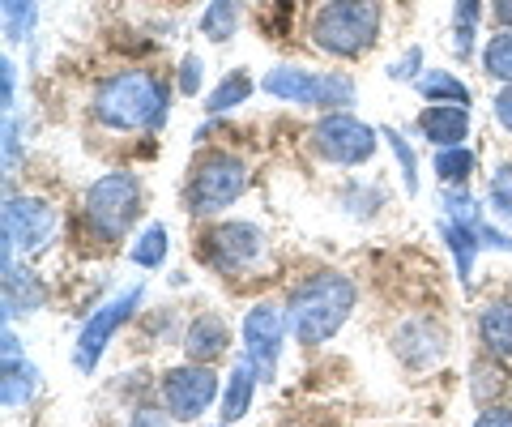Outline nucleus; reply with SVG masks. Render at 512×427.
<instances>
[{
	"label": "nucleus",
	"mask_w": 512,
	"mask_h": 427,
	"mask_svg": "<svg viewBox=\"0 0 512 427\" xmlns=\"http://www.w3.org/2000/svg\"><path fill=\"white\" fill-rule=\"evenodd\" d=\"M350 308H355V282L342 278V274H316L291 295L286 325H291L295 342L320 346L346 325Z\"/></svg>",
	"instance_id": "nucleus-1"
},
{
	"label": "nucleus",
	"mask_w": 512,
	"mask_h": 427,
	"mask_svg": "<svg viewBox=\"0 0 512 427\" xmlns=\"http://www.w3.org/2000/svg\"><path fill=\"white\" fill-rule=\"evenodd\" d=\"M167 112V86L150 73H120L107 77L94 94V116L107 129H154Z\"/></svg>",
	"instance_id": "nucleus-2"
},
{
	"label": "nucleus",
	"mask_w": 512,
	"mask_h": 427,
	"mask_svg": "<svg viewBox=\"0 0 512 427\" xmlns=\"http://www.w3.org/2000/svg\"><path fill=\"white\" fill-rule=\"evenodd\" d=\"M380 35V5L376 0H329L312 18V43L329 56L355 60Z\"/></svg>",
	"instance_id": "nucleus-3"
},
{
	"label": "nucleus",
	"mask_w": 512,
	"mask_h": 427,
	"mask_svg": "<svg viewBox=\"0 0 512 427\" xmlns=\"http://www.w3.org/2000/svg\"><path fill=\"white\" fill-rule=\"evenodd\" d=\"M440 231L448 240V252L457 261V278L461 287H470V274H474V257L478 248H504L512 252V240L504 231H495L491 223H483L478 205L466 193H444V218H440Z\"/></svg>",
	"instance_id": "nucleus-4"
},
{
	"label": "nucleus",
	"mask_w": 512,
	"mask_h": 427,
	"mask_svg": "<svg viewBox=\"0 0 512 427\" xmlns=\"http://www.w3.org/2000/svg\"><path fill=\"white\" fill-rule=\"evenodd\" d=\"M141 214V184L128 171H111V176L94 180L86 193V223L99 240H120Z\"/></svg>",
	"instance_id": "nucleus-5"
},
{
	"label": "nucleus",
	"mask_w": 512,
	"mask_h": 427,
	"mask_svg": "<svg viewBox=\"0 0 512 427\" xmlns=\"http://www.w3.org/2000/svg\"><path fill=\"white\" fill-rule=\"evenodd\" d=\"M261 86L274 94V99L303 103V107H346L355 99V82H350L346 73H308V69H291V65L265 73Z\"/></svg>",
	"instance_id": "nucleus-6"
},
{
	"label": "nucleus",
	"mask_w": 512,
	"mask_h": 427,
	"mask_svg": "<svg viewBox=\"0 0 512 427\" xmlns=\"http://www.w3.org/2000/svg\"><path fill=\"white\" fill-rule=\"evenodd\" d=\"M248 188V167L235 154H210L197 163V176L188 184V205L192 214H214L231 205Z\"/></svg>",
	"instance_id": "nucleus-7"
},
{
	"label": "nucleus",
	"mask_w": 512,
	"mask_h": 427,
	"mask_svg": "<svg viewBox=\"0 0 512 427\" xmlns=\"http://www.w3.org/2000/svg\"><path fill=\"white\" fill-rule=\"evenodd\" d=\"M56 235V210L35 197H9L5 201V265H13V248L35 257L52 244Z\"/></svg>",
	"instance_id": "nucleus-8"
},
{
	"label": "nucleus",
	"mask_w": 512,
	"mask_h": 427,
	"mask_svg": "<svg viewBox=\"0 0 512 427\" xmlns=\"http://www.w3.org/2000/svg\"><path fill=\"white\" fill-rule=\"evenodd\" d=\"M137 304H141V287H128L120 295H111L99 312H90V321L82 325V338H77V355H73L77 372H94V363L103 359L111 334H116L128 316H133Z\"/></svg>",
	"instance_id": "nucleus-9"
},
{
	"label": "nucleus",
	"mask_w": 512,
	"mask_h": 427,
	"mask_svg": "<svg viewBox=\"0 0 512 427\" xmlns=\"http://www.w3.org/2000/svg\"><path fill=\"white\" fill-rule=\"evenodd\" d=\"M316 150L329 158V163H342V167H355V163H367L376 150V133L367 129L363 120L355 116H325L316 124Z\"/></svg>",
	"instance_id": "nucleus-10"
},
{
	"label": "nucleus",
	"mask_w": 512,
	"mask_h": 427,
	"mask_svg": "<svg viewBox=\"0 0 512 427\" xmlns=\"http://www.w3.org/2000/svg\"><path fill=\"white\" fill-rule=\"evenodd\" d=\"M282 338H286V312L274 304H261L248 312L244 321V342H248V363L256 368L261 381H274L278 355H282Z\"/></svg>",
	"instance_id": "nucleus-11"
},
{
	"label": "nucleus",
	"mask_w": 512,
	"mask_h": 427,
	"mask_svg": "<svg viewBox=\"0 0 512 427\" xmlns=\"http://www.w3.org/2000/svg\"><path fill=\"white\" fill-rule=\"evenodd\" d=\"M218 393V376L210 368H175L163 381V402L175 419H201Z\"/></svg>",
	"instance_id": "nucleus-12"
},
{
	"label": "nucleus",
	"mask_w": 512,
	"mask_h": 427,
	"mask_svg": "<svg viewBox=\"0 0 512 427\" xmlns=\"http://www.w3.org/2000/svg\"><path fill=\"white\" fill-rule=\"evenodd\" d=\"M265 252V235L252 223H222L205 235V261L214 270H244Z\"/></svg>",
	"instance_id": "nucleus-13"
},
{
	"label": "nucleus",
	"mask_w": 512,
	"mask_h": 427,
	"mask_svg": "<svg viewBox=\"0 0 512 427\" xmlns=\"http://www.w3.org/2000/svg\"><path fill=\"white\" fill-rule=\"evenodd\" d=\"M35 393H39V372L26 363L18 338L5 334V376H0V398H5L9 410H22Z\"/></svg>",
	"instance_id": "nucleus-14"
},
{
	"label": "nucleus",
	"mask_w": 512,
	"mask_h": 427,
	"mask_svg": "<svg viewBox=\"0 0 512 427\" xmlns=\"http://www.w3.org/2000/svg\"><path fill=\"white\" fill-rule=\"evenodd\" d=\"M419 129L427 133V141H436V146H461L470 133V116L466 107H453V103H436L427 107V112L419 116Z\"/></svg>",
	"instance_id": "nucleus-15"
},
{
	"label": "nucleus",
	"mask_w": 512,
	"mask_h": 427,
	"mask_svg": "<svg viewBox=\"0 0 512 427\" xmlns=\"http://www.w3.org/2000/svg\"><path fill=\"white\" fill-rule=\"evenodd\" d=\"M231 346V334H227V321L222 316H201V321L188 325V338H184V351L192 359H218L222 351Z\"/></svg>",
	"instance_id": "nucleus-16"
},
{
	"label": "nucleus",
	"mask_w": 512,
	"mask_h": 427,
	"mask_svg": "<svg viewBox=\"0 0 512 427\" xmlns=\"http://www.w3.org/2000/svg\"><path fill=\"white\" fill-rule=\"evenodd\" d=\"M252 389H256V376H252V363H239V368L231 372L227 389H222V427H231L248 415L252 406Z\"/></svg>",
	"instance_id": "nucleus-17"
},
{
	"label": "nucleus",
	"mask_w": 512,
	"mask_h": 427,
	"mask_svg": "<svg viewBox=\"0 0 512 427\" xmlns=\"http://www.w3.org/2000/svg\"><path fill=\"white\" fill-rule=\"evenodd\" d=\"M478 329H483V342L495 355L512 359V304H491L483 312V321H478Z\"/></svg>",
	"instance_id": "nucleus-18"
},
{
	"label": "nucleus",
	"mask_w": 512,
	"mask_h": 427,
	"mask_svg": "<svg viewBox=\"0 0 512 427\" xmlns=\"http://www.w3.org/2000/svg\"><path fill=\"white\" fill-rule=\"evenodd\" d=\"M423 90V99L427 103H461L466 107L470 103V90L457 82L453 73H444V69H427V73H419V82H414Z\"/></svg>",
	"instance_id": "nucleus-19"
},
{
	"label": "nucleus",
	"mask_w": 512,
	"mask_h": 427,
	"mask_svg": "<svg viewBox=\"0 0 512 427\" xmlns=\"http://www.w3.org/2000/svg\"><path fill=\"white\" fill-rule=\"evenodd\" d=\"M35 308H39V287L30 282V274L18 270V265H5V316L35 312Z\"/></svg>",
	"instance_id": "nucleus-20"
},
{
	"label": "nucleus",
	"mask_w": 512,
	"mask_h": 427,
	"mask_svg": "<svg viewBox=\"0 0 512 427\" xmlns=\"http://www.w3.org/2000/svg\"><path fill=\"white\" fill-rule=\"evenodd\" d=\"M235 26H239V0H214L201 18V35L222 43V39L235 35Z\"/></svg>",
	"instance_id": "nucleus-21"
},
{
	"label": "nucleus",
	"mask_w": 512,
	"mask_h": 427,
	"mask_svg": "<svg viewBox=\"0 0 512 427\" xmlns=\"http://www.w3.org/2000/svg\"><path fill=\"white\" fill-rule=\"evenodd\" d=\"M248 94H252V77H248V73H227V77L218 82V90L210 94V103H205V107H210V112L218 116V112H231V107H239V103L248 99Z\"/></svg>",
	"instance_id": "nucleus-22"
},
{
	"label": "nucleus",
	"mask_w": 512,
	"mask_h": 427,
	"mask_svg": "<svg viewBox=\"0 0 512 427\" xmlns=\"http://www.w3.org/2000/svg\"><path fill=\"white\" fill-rule=\"evenodd\" d=\"M483 65H487V77H495V82H508V86H512V26L504 30V35H495V39L487 43Z\"/></svg>",
	"instance_id": "nucleus-23"
},
{
	"label": "nucleus",
	"mask_w": 512,
	"mask_h": 427,
	"mask_svg": "<svg viewBox=\"0 0 512 427\" xmlns=\"http://www.w3.org/2000/svg\"><path fill=\"white\" fill-rule=\"evenodd\" d=\"M167 257V227L163 223H154L137 235V244H133V261L137 265H146V270H154V265H163Z\"/></svg>",
	"instance_id": "nucleus-24"
},
{
	"label": "nucleus",
	"mask_w": 512,
	"mask_h": 427,
	"mask_svg": "<svg viewBox=\"0 0 512 427\" xmlns=\"http://www.w3.org/2000/svg\"><path fill=\"white\" fill-rule=\"evenodd\" d=\"M474 171V154L470 150H461V146H444L436 154V176L444 184H466V176Z\"/></svg>",
	"instance_id": "nucleus-25"
},
{
	"label": "nucleus",
	"mask_w": 512,
	"mask_h": 427,
	"mask_svg": "<svg viewBox=\"0 0 512 427\" xmlns=\"http://www.w3.org/2000/svg\"><path fill=\"white\" fill-rule=\"evenodd\" d=\"M384 137H389V150L397 154V167H402V184H406V193H419V158H414L410 141H406L402 133H393V129H384Z\"/></svg>",
	"instance_id": "nucleus-26"
},
{
	"label": "nucleus",
	"mask_w": 512,
	"mask_h": 427,
	"mask_svg": "<svg viewBox=\"0 0 512 427\" xmlns=\"http://www.w3.org/2000/svg\"><path fill=\"white\" fill-rule=\"evenodd\" d=\"M35 26V0H5V35L18 43Z\"/></svg>",
	"instance_id": "nucleus-27"
},
{
	"label": "nucleus",
	"mask_w": 512,
	"mask_h": 427,
	"mask_svg": "<svg viewBox=\"0 0 512 427\" xmlns=\"http://www.w3.org/2000/svg\"><path fill=\"white\" fill-rule=\"evenodd\" d=\"M491 205H495V214L512 223V163L491 176Z\"/></svg>",
	"instance_id": "nucleus-28"
},
{
	"label": "nucleus",
	"mask_w": 512,
	"mask_h": 427,
	"mask_svg": "<svg viewBox=\"0 0 512 427\" xmlns=\"http://www.w3.org/2000/svg\"><path fill=\"white\" fill-rule=\"evenodd\" d=\"M419 60H423V52H419V47H410V52L389 69V77H393V82H419Z\"/></svg>",
	"instance_id": "nucleus-29"
},
{
	"label": "nucleus",
	"mask_w": 512,
	"mask_h": 427,
	"mask_svg": "<svg viewBox=\"0 0 512 427\" xmlns=\"http://www.w3.org/2000/svg\"><path fill=\"white\" fill-rule=\"evenodd\" d=\"M180 90L184 94H197L201 90V60L197 56H188L184 65H180Z\"/></svg>",
	"instance_id": "nucleus-30"
},
{
	"label": "nucleus",
	"mask_w": 512,
	"mask_h": 427,
	"mask_svg": "<svg viewBox=\"0 0 512 427\" xmlns=\"http://www.w3.org/2000/svg\"><path fill=\"white\" fill-rule=\"evenodd\" d=\"M128 427H171V419L163 415V410L146 406V410H137V415H133V423H128Z\"/></svg>",
	"instance_id": "nucleus-31"
},
{
	"label": "nucleus",
	"mask_w": 512,
	"mask_h": 427,
	"mask_svg": "<svg viewBox=\"0 0 512 427\" xmlns=\"http://www.w3.org/2000/svg\"><path fill=\"white\" fill-rule=\"evenodd\" d=\"M453 18H457V26H470L474 30V22H478V0H457Z\"/></svg>",
	"instance_id": "nucleus-32"
},
{
	"label": "nucleus",
	"mask_w": 512,
	"mask_h": 427,
	"mask_svg": "<svg viewBox=\"0 0 512 427\" xmlns=\"http://www.w3.org/2000/svg\"><path fill=\"white\" fill-rule=\"evenodd\" d=\"M474 427H512V410H504V406H495V410H487L483 419H478Z\"/></svg>",
	"instance_id": "nucleus-33"
},
{
	"label": "nucleus",
	"mask_w": 512,
	"mask_h": 427,
	"mask_svg": "<svg viewBox=\"0 0 512 427\" xmlns=\"http://www.w3.org/2000/svg\"><path fill=\"white\" fill-rule=\"evenodd\" d=\"M495 116H500V124L512 133V86L500 94V99H495Z\"/></svg>",
	"instance_id": "nucleus-34"
},
{
	"label": "nucleus",
	"mask_w": 512,
	"mask_h": 427,
	"mask_svg": "<svg viewBox=\"0 0 512 427\" xmlns=\"http://www.w3.org/2000/svg\"><path fill=\"white\" fill-rule=\"evenodd\" d=\"M0 82H5V116L13 112V60H0Z\"/></svg>",
	"instance_id": "nucleus-35"
},
{
	"label": "nucleus",
	"mask_w": 512,
	"mask_h": 427,
	"mask_svg": "<svg viewBox=\"0 0 512 427\" xmlns=\"http://www.w3.org/2000/svg\"><path fill=\"white\" fill-rule=\"evenodd\" d=\"M495 18L504 26H512V0H495Z\"/></svg>",
	"instance_id": "nucleus-36"
},
{
	"label": "nucleus",
	"mask_w": 512,
	"mask_h": 427,
	"mask_svg": "<svg viewBox=\"0 0 512 427\" xmlns=\"http://www.w3.org/2000/svg\"><path fill=\"white\" fill-rule=\"evenodd\" d=\"M218 427H222V423H218Z\"/></svg>",
	"instance_id": "nucleus-37"
}]
</instances>
